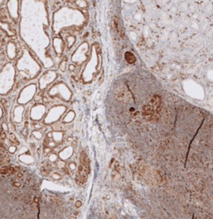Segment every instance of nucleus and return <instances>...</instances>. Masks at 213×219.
<instances>
[{"mask_svg":"<svg viewBox=\"0 0 213 219\" xmlns=\"http://www.w3.org/2000/svg\"><path fill=\"white\" fill-rule=\"evenodd\" d=\"M9 138H10V140H11L12 142H13V143L15 142V140H16V139H15V136H14L13 134H10V137H9Z\"/></svg>","mask_w":213,"mask_h":219,"instance_id":"nucleus-6","label":"nucleus"},{"mask_svg":"<svg viewBox=\"0 0 213 219\" xmlns=\"http://www.w3.org/2000/svg\"><path fill=\"white\" fill-rule=\"evenodd\" d=\"M112 22H113V26H114V29H115L116 32L120 35V37L124 38V31H123L122 28L119 23L118 19L116 16H114L112 17Z\"/></svg>","mask_w":213,"mask_h":219,"instance_id":"nucleus-2","label":"nucleus"},{"mask_svg":"<svg viewBox=\"0 0 213 219\" xmlns=\"http://www.w3.org/2000/svg\"><path fill=\"white\" fill-rule=\"evenodd\" d=\"M13 185L15 186V187H17V188H19V187H20V183H19V182H13Z\"/></svg>","mask_w":213,"mask_h":219,"instance_id":"nucleus-8","label":"nucleus"},{"mask_svg":"<svg viewBox=\"0 0 213 219\" xmlns=\"http://www.w3.org/2000/svg\"><path fill=\"white\" fill-rule=\"evenodd\" d=\"M34 202H35V203H38V197H35V198H34Z\"/></svg>","mask_w":213,"mask_h":219,"instance_id":"nucleus-10","label":"nucleus"},{"mask_svg":"<svg viewBox=\"0 0 213 219\" xmlns=\"http://www.w3.org/2000/svg\"><path fill=\"white\" fill-rule=\"evenodd\" d=\"M2 137V138L3 139V138H5V133H3V134H1V136H0Z\"/></svg>","mask_w":213,"mask_h":219,"instance_id":"nucleus-9","label":"nucleus"},{"mask_svg":"<svg viewBox=\"0 0 213 219\" xmlns=\"http://www.w3.org/2000/svg\"><path fill=\"white\" fill-rule=\"evenodd\" d=\"M87 174L84 171L78 172V174L76 177V182L78 183L79 185H83L87 182Z\"/></svg>","mask_w":213,"mask_h":219,"instance_id":"nucleus-3","label":"nucleus"},{"mask_svg":"<svg viewBox=\"0 0 213 219\" xmlns=\"http://www.w3.org/2000/svg\"><path fill=\"white\" fill-rule=\"evenodd\" d=\"M125 59L126 61L130 63V64H132V63H134L135 62H136V57H135V55L132 54V52H127L125 54Z\"/></svg>","mask_w":213,"mask_h":219,"instance_id":"nucleus-4","label":"nucleus"},{"mask_svg":"<svg viewBox=\"0 0 213 219\" xmlns=\"http://www.w3.org/2000/svg\"><path fill=\"white\" fill-rule=\"evenodd\" d=\"M81 206H82V203H81V202H79V201H78V202L76 203V207H81Z\"/></svg>","mask_w":213,"mask_h":219,"instance_id":"nucleus-7","label":"nucleus"},{"mask_svg":"<svg viewBox=\"0 0 213 219\" xmlns=\"http://www.w3.org/2000/svg\"><path fill=\"white\" fill-rule=\"evenodd\" d=\"M17 177H19V178H20V177H22V176H23L22 174H21V173H20V172H19V173H17Z\"/></svg>","mask_w":213,"mask_h":219,"instance_id":"nucleus-11","label":"nucleus"},{"mask_svg":"<svg viewBox=\"0 0 213 219\" xmlns=\"http://www.w3.org/2000/svg\"><path fill=\"white\" fill-rule=\"evenodd\" d=\"M0 173H2V174H7V173H8V172L7 171L5 168H3V169H0Z\"/></svg>","mask_w":213,"mask_h":219,"instance_id":"nucleus-5","label":"nucleus"},{"mask_svg":"<svg viewBox=\"0 0 213 219\" xmlns=\"http://www.w3.org/2000/svg\"><path fill=\"white\" fill-rule=\"evenodd\" d=\"M116 98H118V100L125 102H131L132 101V94H131L129 90L124 86L121 87L118 90V92H117V93H116Z\"/></svg>","mask_w":213,"mask_h":219,"instance_id":"nucleus-1","label":"nucleus"},{"mask_svg":"<svg viewBox=\"0 0 213 219\" xmlns=\"http://www.w3.org/2000/svg\"><path fill=\"white\" fill-rule=\"evenodd\" d=\"M0 136H1V133H0Z\"/></svg>","mask_w":213,"mask_h":219,"instance_id":"nucleus-12","label":"nucleus"}]
</instances>
